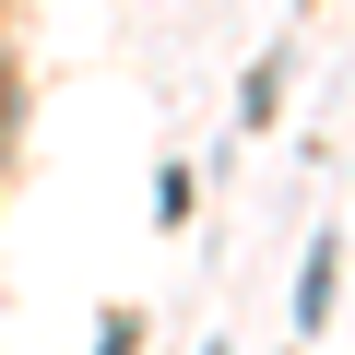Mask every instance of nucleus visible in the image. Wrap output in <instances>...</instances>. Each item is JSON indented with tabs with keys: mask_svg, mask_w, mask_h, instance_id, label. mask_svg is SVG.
I'll list each match as a JSON object with an SVG mask.
<instances>
[{
	"mask_svg": "<svg viewBox=\"0 0 355 355\" xmlns=\"http://www.w3.org/2000/svg\"><path fill=\"white\" fill-rule=\"evenodd\" d=\"M0 12H12V0H0Z\"/></svg>",
	"mask_w": 355,
	"mask_h": 355,
	"instance_id": "obj_1",
	"label": "nucleus"
}]
</instances>
